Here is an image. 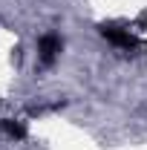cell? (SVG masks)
<instances>
[{
    "label": "cell",
    "instance_id": "6da1fadb",
    "mask_svg": "<svg viewBox=\"0 0 147 150\" xmlns=\"http://www.w3.org/2000/svg\"><path fill=\"white\" fill-rule=\"evenodd\" d=\"M61 49H64V40H61L55 32H46V35L37 40V61H40L43 67H52L55 58L61 55Z\"/></svg>",
    "mask_w": 147,
    "mask_h": 150
},
{
    "label": "cell",
    "instance_id": "7a4b0ae2",
    "mask_svg": "<svg viewBox=\"0 0 147 150\" xmlns=\"http://www.w3.org/2000/svg\"><path fill=\"white\" fill-rule=\"evenodd\" d=\"M98 32H101V38H107L110 43H115V46H124V49H133V46H139V38L130 35V32H124V29H118V26H98Z\"/></svg>",
    "mask_w": 147,
    "mask_h": 150
},
{
    "label": "cell",
    "instance_id": "3957f363",
    "mask_svg": "<svg viewBox=\"0 0 147 150\" xmlns=\"http://www.w3.org/2000/svg\"><path fill=\"white\" fill-rule=\"evenodd\" d=\"M0 130L6 133L9 139H26L29 136V130H26V124L23 121H18V118H0Z\"/></svg>",
    "mask_w": 147,
    "mask_h": 150
},
{
    "label": "cell",
    "instance_id": "277c9868",
    "mask_svg": "<svg viewBox=\"0 0 147 150\" xmlns=\"http://www.w3.org/2000/svg\"><path fill=\"white\" fill-rule=\"evenodd\" d=\"M141 23H144V26H147V12H144V15H141Z\"/></svg>",
    "mask_w": 147,
    "mask_h": 150
}]
</instances>
